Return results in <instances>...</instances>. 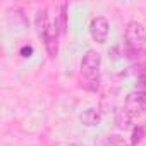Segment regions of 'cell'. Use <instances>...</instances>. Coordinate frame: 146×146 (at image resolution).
<instances>
[{
    "instance_id": "6da1fadb",
    "label": "cell",
    "mask_w": 146,
    "mask_h": 146,
    "mask_svg": "<svg viewBox=\"0 0 146 146\" xmlns=\"http://www.w3.org/2000/svg\"><path fill=\"white\" fill-rule=\"evenodd\" d=\"M125 45H127V50L131 53H139L143 50V46L146 45V31H144V26L141 23H137V21L127 23Z\"/></svg>"
},
{
    "instance_id": "7a4b0ae2",
    "label": "cell",
    "mask_w": 146,
    "mask_h": 146,
    "mask_svg": "<svg viewBox=\"0 0 146 146\" xmlns=\"http://www.w3.org/2000/svg\"><path fill=\"white\" fill-rule=\"evenodd\" d=\"M100 65H102V57L96 50H88L81 60V74L86 78V79H93L96 78L98 70H100Z\"/></svg>"
},
{
    "instance_id": "3957f363",
    "label": "cell",
    "mask_w": 146,
    "mask_h": 146,
    "mask_svg": "<svg viewBox=\"0 0 146 146\" xmlns=\"http://www.w3.org/2000/svg\"><path fill=\"white\" fill-rule=\"evenodd\" d=\"M131 117H137L143 113V110L146 108V93L143 91H132L127 95L125 98V107H124Z\"/></svg>"
},
{
    "instance_id": "277c9868",
    "label": "cell",
    "mask_w": 146,
    "mask_h": 146,
    "mask_svg": "<svg viewBox=\"0 0 146 146\" xmlns=\"http://www.w3.org/2000/svg\"><path fill=\"white\" fill-rule=\"evenodd\" d=\"M108 21L103 16H98L91 21L90 24V35L96 43H105L108 38Z\"/></svg>"
},
{
    "instance_id": "5b68a950",
    "label": "cell",
    "mask_w": 146,
    "mask_h": 146,
    "mask_svg": "<svg viewBox=\"0 0 146 146\" xmlns=\"http://www.w3.org/2000/svg\"><path fill=\"white\" fill-rule=\"evenodd\" d=\"M43 41H45V46L48 50V55L53 58L57 57V52H58V26H57V21H50V26L43 36Z\"/></svg>"
},
{
    "instance_id": "8992f818",
    "label": "cell",
    "mask_w": 146,
    "mask_h": 146,
    "mask_svg": "<svg viewBox=\"0 0 146 146\" xmlns=\"http://www.w3.org/2000/svg\"><path fill=\"white\" fill-rule=\"evenodd\" d=\"M7 19H9V23L14 26V28H17V29H23V28H26V16H24V12L21 11V9H17V7H14V9H9L7 11Z\"/></svg>"
},
{
    "instance_id": "52a82bcc",
    "label": "cell",
    "mask_w": 146,
    "mask_h": 146,
    "mask_svg": "<svg viewBox=\"0 0 146 146\" xmlns=\"http://www.w3.org/2000/svg\"><path fill=\"white\" fill-rule=\"evenodd\" d=\"M81 122L84 124V125H98L100 122H102V113H100V110L98 108H88V110H84L83 113H81Z\"/></svg>"
},
{
    "instance_id": "ba28073f",
    "label": "cell",
    "mask_w": 146,
    "mask_h": 146,
    "mask_svg": "<svg viewBox=\"0 0 146 146\" xmlns=\"http://www.w3.org/2000/svg\"><path fill=\"white\" fill-rule=\"evenodd\" d=\"M35 24H36V29L41 36H45L48 26H50V19H48V12L46 9H41L36 12V17H35Z\"/></svg>"
},
{
    "instance_id": "9c48e42d",
    "label": "cell",
    "mask_w": 146,
    "mask_h": 146,
    "mask_svg": "<svg viewBox=\"0 0 146 146\" xmlns=\"http://www.w3.org/2000/svg\"><path fill=\"white\" fill-rule=\"evenodd\" d=\"M115 124L120 129H127L131 124V113L125 108H117L115 110Z\"/></svg>"
},
{
    "instance_id": "30bf717a",
    "label": "cell",
    "mask_w": 146,
    "mask_h": 146,
    "mask_svg": "<svg viewBox=\"0 0 146 146\" xmlns=\"http://www.w3.org/2000/svg\"><path fill=\"white\" fill-rule=\"evenodd\" d=\"M102 146H125V143L120 136H107L103 137Z\"/></svg>"
},
{
    "instance_id": "8fae6325",
    "label": "cell",
    "mask_w": 146,
    "mask_h": 146,
    "mask_svg": "<svg viewBox=\"0 0 146 146\" xmlns=\"http://www.w3.org/2000/svg\"><path fill=\"white\" fill-rule=\"evenodd\" d=\"M60 19H62V31H65L67 28V4H62L60 5Z\"/></svg>"
},
{
    "instance_id": "7c38bea8",
    "label": "cell",
    "mask_w": 146,
    "mask_h": 146,
    "mask_svg": "<svg viewBox=\"0 0 146 146\" xmlns=\"http://www.w3.org/2000/svg\"><path fill=\"white\" fill-rule=\"evenodd\" d=\"M141 139H143V129H141V127H136L134 132H132V141H131V143L136 144V143L141 141Z\"/></svg>"
},
{
    "instance_id": "4fadbf2b",
    "label": "cell",
    "mask_w": 146,
    "mask_h": 146,
    "mask_svg": "<svg viewBox=\"0 0 146 146\" xmlns=\"http://www.w3.org/2000/svg\"><path fill=\"white\" fill-rule=\"evenodd\" d=\"M31 53H33V46H23L21 48V55L23 57H31Z\"/></svg>"
},
{
    "instance_id": "5bb4252c",
    "label": "cell",
    "mask_w": 146,
    "mask_h": 146,
    "mask_svg": "<svg viewBox=\"0 0 146 146\" xmlns=\"http://www.w3.org/2000/svg\"><path fill=\"white\" fill-rule=\"evenodd\" d=\"M70 146H83V144H70Z\"/></svg>"
}]
</instances>
